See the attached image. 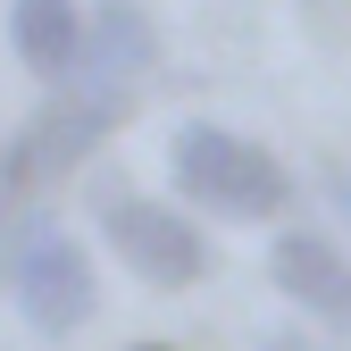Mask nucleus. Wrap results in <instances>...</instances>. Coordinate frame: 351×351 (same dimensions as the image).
Listing matches in <instances>:
<instances>
[{"instance_id":"obj_1","label":"nucleus","mask_w":351,"mask_h":351,"mask_svg":"<svg viewBox=\"0 0 351 351\" xmlns=\"http://www.w3.org/2000/svg\"><path fill=\"white\" fill-rule=\"evenodd\" d=\"M117 117H125V93H117V84L75 75V93H51L9 143H0V217H9L25 193H42L51 176H75L84 159L117 134Z\"/></svg>"},{"instance_id":"obj_2","label":"nucleus","mask_w":351,"mask_h":351,"mask_svg":"<svg viewBox=\"0 0 351 351\" xmlns=\"http://www.w3.org/2000/svg\"><path fill=\"white\" fill-rule=\"evenodd\" d=\"M167 176L184 184V201H201L209 217H234V226H259V217H276L293 201V176L276 151H259L251 134H234V125H176L167 143Z\"/></svg>"},{"instance_id":"obj_3","label":"nucleus","mask_w":351,"mask_h":351,"mask_svg":"<svg viewBox=\"0 0 351 351\" xmlns=\"http://www.w3.org/2000/svg\"><path fill=\"white\" fill-rule=\"evenodd\" d=\"M101 243H109L143 285H159V293H184V285L209 276V234L193 226L184 209L151 201V193H109V201H101Z\"/></svg>"},{"instance_id":"obj_4","label":"nucleus","mask_w":351,"mask_h":351,"mask_svg":"<svg viewBox=\"0 0 351 351\" xmlns=\"http://www.w3.org/2000/svg\"><path fill=\"white\" fill-rule=\"evenodd\" d=\"M0 276H9V293H17V318H25L42 343H67L84 318L101 310V293H93V259H84L67 234H51V226L25 234L17 259H9Z\"/></svg>"},{"instance_id":"obj_5","label":"nucleus","mask_w":351,"mask_h":351,"mask_svg":"<svg viewBox=\"0 0 351 351\" xmlns=\"http://www.w3.org/2000/svg\"><path fill=\"white\" fill-rule=\"evenodd\" d=\"M268 276H276V293L293 310H310L318 326L351 335V259H343V243H326L310 226H285L268 243Z\"/></svg>"},{"instance_id":"obj_6","label":"nucleus","mask_w":351,"mask_h":351,"mask_svg":"<svg viewBox=\"0 0 351 351\" xmlns=\"http://www.w3.org/2000/svg\"><path fill=\"white\" fill-rule=\"evenodd\" d=\"M9 42L42 84H75L84 51H93V17L75 0H9Z\"/></svg>"},{"instance_id":"obj_7","label":"nucleus","mask_w":351,"mask_h":351,"mask_svg":"<svg viewBox=\"0 0 351 351\" xmlns=\"http://www.w3.org/2000/svg\"><path fill=\"white\" fill-rule=\"evenodd\" d=\"M143 67H151V17L134 9V0H101V9H93V51H84V75L125 93Z\"/></svg>"},{"instance_id":"obj_8","label":"nucleus","mask_w":351,"mask_h":351,"mask_svg":"<svg viewBox=\"0 0 351 351\" xmlns=\"http://www.w3.org/2000/svg\"><path fill=\"white\" fill-rule=\"evenodd\" d=\"M326 201H335V217L351 226V167H326Z\"/></svg>"},{"instance_id":"obj_9","label":"nucleus","mask_w":351,"mask_h":351,"mask_svg":"<svg viewBox=\"0 0 351 351\" xmlns=\"http://www.w3.org/2000/svg\"><path fill=\"white\" fill-rule=\"evenodd\" d=\"M268 351H310V343H293V335H276V343H268Z\"/></svg>"},{"instance_id":"obj_10","label":"nucleus","mask_w":351,"mask_h":351,"mask_svg":"<svg viewBox=\"0 0 351 351\" xmlns=\"http://www.w3.org/2000/svg\"><path fill=\"white\" fill-rule=\"evenodd\" d=\"M134 351H167V343H134Z\"/></svg>"}]
</instances>
